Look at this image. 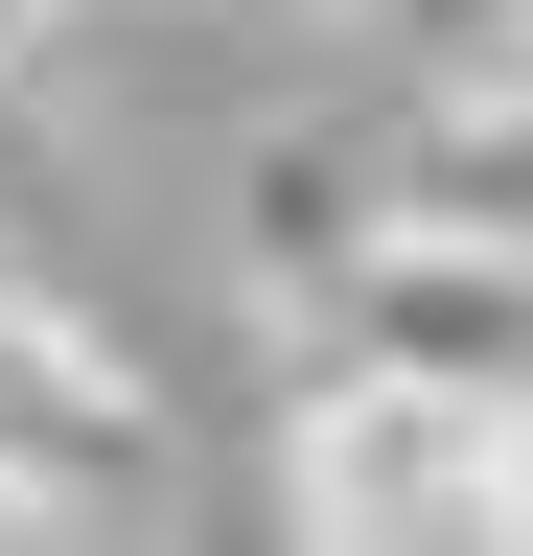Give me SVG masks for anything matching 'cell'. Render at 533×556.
I'll return each mask as SVG.
<instances>
[{
	"label": "cell",
	"mask_w": 533,
	"mask_h": 556,
	"mask_svg": "<svg viewBox=\"0 0 533 556\" xmlns=\"http://www.w3.org/2000/svg\"><path fill=\"white\" fill-rule=\"evenodd\" d=\"M371 47L441 93H533V0H371Z\"/></svg>",
	"instance_id": "obj_5"
},
{
	"label": "cell",
	"mask_w": 533,
	"mask_h": 556,
	"mask_svg": "<svg viewBox=\"0 0 533 556\" xmlns=\"http://www.w3.org/2000/svg\"><path fill=\"white\" fill-rule=\"evenodd\" d=\"M47 24H71V0H0V47H47Z\"/></svg>",
	"instance_id": "obj_7"
},
{
	"label": "cell",
	"mask_w": 533,
	"mask_h": 556,
	"mask_svg": "<svg viewBox=\"0 0 533 556\" xmlns=\"http://www.w3.org/2000/svg\"><path fill=\"white\" fill-rule=\"evenodd\" d=\"M325 348H394V371H464V394H533V232L510 208H394V232L348 255V302H325Z\"/></svg>",
	"instance_id": "obj_3"
},
{
	"label": "cell",
	"mask_w": 533,
	"mask_h": 556,
	"mask_svg": "<svg viewBox=\"0 0 533 556\" xmlns=\"http://www.w3.org/2000/svg\"><path fill=\"white\" fill-rule=\"evenodd\" d=\"M464 208H510V232H533V93H464Z\"/></svg>",
	"instance_id": "obj_6"
},
{
	"label": "cell",
	"mask_w": 533,
	"mask_h": 556,
	"mask_svg": "<svg viewBox=\"0 0 533 556\" xmlns=\"http://www.w3.org/2000/svg\"><path fill=\"white\" fill-rule=\"evenodd\" d=\"M394 232V186H348V163H325V139H279V163H255V208H232V255H255V302H348V255Z\"/></svg>",
	"instance_id": "obj_4"
},
{
	"label": "cell",
	"mask_w": 533,
	"mask_h": 556,
	"mask_svg": "<svg viewBox=\"0 0 533 556\" xmlns=\"http://www.w3.org/2000/svg\"><path fill=\"white\" fill-rule=\"evenodd\" d=\"M93 510H163V394L0 278V533H93Z\"/></svg>",
	"instance_id": "obj_2"
},
{
	"label": "cell",
	"mask_w": 533,
	"mask_h": 556,
	"mask_svg": "<svg viewBox=\"0 0 533 556\" xmlns=\"http://www.w3.org/2000/svg\"><path fill=\"white\" fill-rule=\"evenodd\" d=\"M279 510L302 533H533V394L394 371V348H325V394L279 417Z\"/></svg>",
	"instance_id": "obj_1"
}]
</instances>
